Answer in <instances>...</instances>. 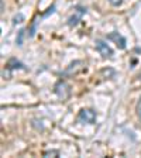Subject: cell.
I'll use <instances>...</instances> for the list:
<instances>
[{
	"mask_svg": "<svg viewBox=\"0 0 141 158\" xmlns=\"http://www.w3.org/2000/svg\"><path fill=\"white\" fill-rule=\"evenodd\" d=\"M78 118L83 123H88V124H95L96 123V113L93 112L92 109H82L78 114Z\"/></svg>",
	"mask_w": 141,
	"mask_h": 158,
	"instance_id": "cell-1",
	"label": "cell"
},
{
	"mask_svg": "<svg viewBox=\"0 0 141 158\" xmlns=\"http://www.w3.org/2000/svg\"><path fill=\"white\" fill-rule=\"evenodd\" d=\"M96 49H97V52L103 56V58H110L113 56V49L107 45V43L102 41V40H97L96 41Z\"/></svg>",
	"mask_w": 141,
	"mask_h": 158,
	"instance_id": "cell-2",
	"label": "cell"
},
{
	"mask_svg": "<svg viewBox=\"0 0 141 158\" xmlns=\"http://www.w3.org/2000/svg\"><path fill=\"white\" fill-rule=\"evenodd\" d=\"M86 13V9L85 7H76L75 9V13H73V16H71L69 17V20H68V24L71 27H73V26H76V24L82 20V17H83V14Z\"/></svg>",
	"mask_w": 141,
	"mask_h": 158,
	"instance_id": "cell-3",
	"label": "cell"
},
{
	"mask_svg": "<svg viewBox=\"0 0 141 158\" xmlns=\"http://www.w3.org/2000/svg\"><path fill=\"white\" fill-rule=\"evenodd\" d=\"M107 40L113 41V43H114L120 49H124V48H126V38L122 35V34H118L117 31H113V33L109 34V35H107Z\"/></svg>",
	"mask_w": 141,
	"mask_h": 158,
	"instance_id": "cell-4",
	"label": "cell"
},
{
	"mask_svg": "<svg viewBox=\"0 0 141 158\" xmlns=\"http://www.w3.org/2000/svg\"><path fill=\"white\" fill-rule=\"evenodd\" d=\"M21 21H24V16H23V14H17V16H14L13 24H19V23H21Z\"/></svg>",
	"mask_w": 141,
	"mask_h": 158,
	"instance_id": "cell-5",
	"label": "cell"
},
{
	"mask_svg": "<svg viewBox=\"0 0 141 158\" xmlns=\"http://www.w3.org/2000/svg\"><path fill=\"white\" fill-rule=\"evenodd\" d=\"M24 33H26L24 30H20V31H19V37H17V44H19V45H21V44H23V37H24Z\"/></svg>",
	"mask_w": 141,
	"mask_h": 158,
	"instance_id": "cell-6",
	"label": "cell"
},
{
	"mask_svg": "<svg viewBox=\"0 0 141 158\" xmlns=\"http://www.w3.org/2000/svg\"><path fill=\"white\" fill-rule=\"evenodd\" d=\"M109 3L112 4V6L117 7V6H120V4L123 3V0H109Z\"/></svg>",
	"mask_w": 141,
	"mask_h": 158,
	"instance_id": "cell-7",
	"label": "cell"
},
{
	"mask_svg": "<svg viewBox=\"0 0 141 158\" xmlns=\"http://www.w3.org/2000/svg\"><path fill=\"white\" fill-rule=\"evenodd\" d=\"M135 110H137L138 117L141 118V98H140V100H138V103H137V107H135Z\"/></svg>",
	"mask_w": 141,
	"mask_h": 158,
	"instance_id": "cell-8",
	"label": "cell"
}]
</instances>
